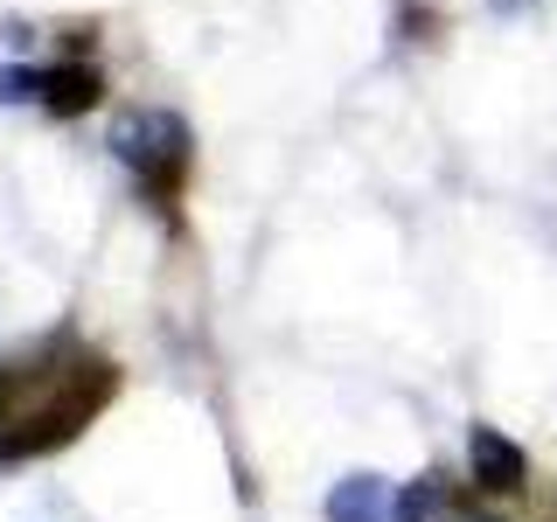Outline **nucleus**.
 Returning <instances> with one entry per match:
<instances>
[{
  "instance_id": "2",
  "label": "nucleus",
  "mask_w": 557,
  "mask_h": 522,
  "mask_svg": "<svg viewBox=\"0 0 557 522\" xmlns=\"http://www.w3.org/2000/svg\"><path fill=\"white\" fill-rule=\"evenodd\" d=\"M112 153L133 167V182L147 188V196H174L182 161H188V133H182V119H168V112H133V119H119Z\"/></svg>"
},
{
  "instance_id": "6",
  "label": "nucleus",
  "mask_w": 557,
  "mask_h": 522,
  "mask_svg": "<svg viewBox=\"0 0 557 522\" xmlns=\"http://www.w3.org/2000/svg\"><path fill=\"white\" fill-rule=\"evenodd\" d=\"M440 501H446V481L440 474H418L405 495H397V522H432V515H440Z\"/></svg>"
},
{
  "instance_id": "3",
  "label": "nucleus",
  "mask_w": 557,
  "mask_h": 522,
  "mask_svg": "<svg viewBox=\"0 0 557 522\" xmlns=\"http://www.w3.org/2000/svg\"><path fill=\"white\" fill-rule=\"evenodd\" d=\"M474 481L487 487V495H516V487H530V460H522L516 439H502L495 425H474Z\"/></svg>"
},
{
  "instance_id": "4",
  "label": "nucleus",
  "mask_w": 557,
  "mask_h": 522,
  "mask_svg": "<svg viewBox=\"0 0 557 522\" xmlns=\"http://www.w3.org/2000/svg\"><path fill=\"white\" fill-rule=\"evenodd\" d=\"M327 522H397V495L376 474H348L327 495Z\"/></svg>"
},
{
  "instance_id": "5",
  "label": "nucleus",
  "mask_w": 557,
  "mask_h": 522,
  "mask_svg": "<svg viewBox=\"0 0 557 522\" xmlns=\"http://www.w3.org/2000/svg\"><path fill=\"white\" fill-rule=\"evenodd\" d=\"M35 98H42L49 112H84V104H98V70H84V63H70V70H42Z\"/></svg>"
},
{
  "instance_id": "1",
  "label": "nucleus",
  "mask_w": 557,
  "mask_h": 522,
  "mask_svg": "<svg viewBox=\"0 0 557 522\" xmlns=\"http://www.w3.org/2000/svg\"><path fill=\"white\" fill-rule=\"evenodd\" d=\"M119 370L104 356H49L0 370V467L70 446L91 418L112 405Z\"/></svg>"
}]
</instances>
